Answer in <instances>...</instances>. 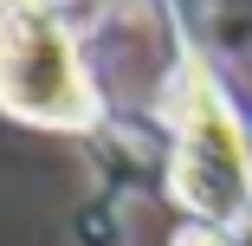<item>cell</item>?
I'll return each mask as SVG.
<instances>
[{"label": "cell", "instance_id": "277c9868", "mask_svg": "<svg viewBox=\"0 0 252 246\" xmlns=\"http://www.w3.org/2000/svg\"><path fill=\"white\" fill-rule=\"evenodd\" d=\"M233 246H252V208H246V214L233 220Z\"/></svg>", "mask_w": 252, "mask_h": 246}, {"label": "cell", "instance_id": "3957f363", "mask_svg": "<svg viewBox=\"0 0 252 246\" xmlns=\"http://www.w3.org/2000/svg\"><path fill=\"white\" fill-rule=\"evenodd\" d=\"M168 246H233V227H220V220H188V227H175Z\"/></svg>", "mask_w": 252, "mask_h": 246}, {"label": "cell", "instance_id": "6da1fadb", "mask_svg": "<svg viewBox=\"0 0 252 246\" xmlns=\"http://www.w3.org/2000/svg\"><path fill=\"white\" fill-rule=\"evenodd\" d=\"M0 110L32 130H91L104 110L59 0H0Z\"/></svg>", "mask_w": 252, "mask_h": 246}, {"label": "cell", "instance_id": "7a4b0ae2", "mask_svg": "<svg viewBox=\"0 0 252 246\" xmlns=\"http://www.w3.org/2000/svg\"><path fill=\"white\" fill-rule=\"evenodd\" d=\"M168 194L194 220H220V227H233L252 208V142H246V123L233 110V97L220 91V78L207 65L181 71Z\"/></svg>", "mask_w": 252, "mask_h": 246}]
</instances>
